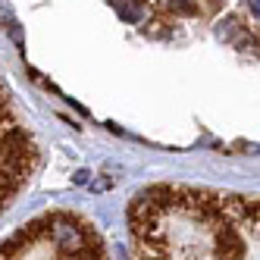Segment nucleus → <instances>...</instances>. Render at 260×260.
Wrapping results in <instances>:
<instances>
[{"mask_svg": "<svg viewBox=\"0 0 260 260\" xmlns=\"http://www.w3.org/2000/svg\"><path fill=\"white\" fill-rule=\"evenodd\" d=\"M141 257H260V201L157 185L132 201Z\"/></svg>", "mask_w": 260, "mask_h": 260, "instance_id": "obj_1", "label": "nucleus"}]
</instances>
